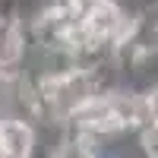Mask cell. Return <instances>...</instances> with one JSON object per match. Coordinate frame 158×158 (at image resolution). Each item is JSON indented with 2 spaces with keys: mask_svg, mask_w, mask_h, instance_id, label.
<instances>
[{
  "mask_svg": "<svg viewBox=\"0 0 158 158\" xmlns=\"http://www.w3.org/2000/svg\"><path fill=\"white\" fill-rule=\"evenodd\" d=\"M38 149H41V123L22 111L0 114V152L10 158H38Z\"/></svg>",
  "mask_w": 158,
  "mask_h": 158,
  "instance_id": "1",
  "label": "cell"
},
{
  "mask_svg": "<svg viewBox=\"0 0 158 158\" xmlns=\"http://www.w3.org/2000/svg\"><path fill=\"white\" fill-rule=\"evenodd\" d=\"M136 142H139L142 158H158V127L139 130V133H136Z\"/></svg>",
  "mask_w": 158,
  "mask_h": 158,
  "instance_id": "2",
  "label": "cell"
}]
</instances>
